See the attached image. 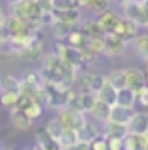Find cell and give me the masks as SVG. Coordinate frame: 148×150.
<instances>
[{
    "mask_svg": "<svg viewBox=\"0 0 148 150\" xmlns=\"http://www.w3.org/2000/svg\"><path fill=\"white\" fill-rule=\"evenodd\" d=\"M123 9L126 14V18L133 20L139 26L148 24V15H147V2L145 0H124Z\"/></svg>",
    "mask_w": 148,
    "mask_h": 150,
    "instance_id": "1",
    "label": "cell"
},
{
    "mask_svg": "<svg viewBox=\"0 0 148 150\" xmlns=\"http://www.w3.org/2000/svg\"><path fill=\"white\" fill-rule=\"evenodd\" d=\"M59 121L62 123L64 129H73V130H77L83 123L86 121L85 117H83V112H79L76 109H71V108H62V111L59 112Z\"/></svg>",
    "mask_w": 148,
    "mask_h": 150,
    "instance_id": "2",
    "label": "cell"
},
{
    "mask_svg": "<svg viewBox=\"0 0 148 150\" xmlns=\"http://www.w3.org/2000/svg\"><path fill=\"white\" fill-rule=\"evenodd\" d=\"M56 47H58V53L56 55L62 61H65L67 64L73 65L74 68H79L80 65H83L80 49L73 47V46H65V44H62V42H58Z\"/></svg>",
    "mask_w": 148,
    "mask_h": 150,
    "instance_id": "3",
    "label": "cell"
},
{
    "mask_svg": "<svg viewBox=\"0 0 148 150\" xmlns=\"http://www.w3.org/2000/svg\"><path fill=\"white\" fill-rule=\"evenodd\" d=\"M137 30H139V24L135 23L133 20H128V18H121L118 21V24L115 26V29H114V35H116L118 38H121L124 42L127 41H132L136 38V35H137Z\"/></svg>",
    "mask_w": 148,
    "mask_h": 150,
    "instance_id": "4",
    "label": "cell"
},
{
    "mask_svg": "<svg viewBox=\"0 0 148 150\" xmlns=\"http://www.w3.org/2000/svg\"><path fill=\"white\" fill-rule=\"evenodd\" d=\"M103 41H104L103 53L107 55V56H118V55L123 53L124 49H126V42L114 33L103 35Z\"/></svg>",
    "mask_w": 148,
    "mask_h": 150,
    "instance_id": "5",
    "label": "cell"
},
{
    "mask_svg": "<svg viewBox=\"0 0 148 150\" xmlns=\"http://www.w3.org/2000/svg\"><path fill=\"white\" fill-rule=\"evenodd\" d=\"M127 132L128 134H147L148 132V115L145 112L132 114L130 120L127 121Z\"/></svg>",
    "mask_w": 148,
    "mask_h": 150,
    "instance_id": "6",
    "label": "cell"
},
{
    "mask_svg": "<svg viewBox=\"0 0 148 150\" xmlns=\"http://www.w3.org/2000/svg\"><path fill=\"white\" fill-rule=\"evenodd\" d=\"M124 76H126V86L130 88V90L135 91V93H137L142 86L147 85L145 74L139 68H128V70H126Z\"/></svg>",
    "mask_w": 148,
    "mask_h": 150,
    "instance_id": "7",
    "label": "cell"
},
{
    "mask_svg": "<svg viewBox=\"0 0 148 150\" xmlns=\"http://www.w3.org/2000/svg\"><path fill=\"white\" fill-rule=\"evenodd\" d=\"M121 18L118 15H115L114 12H109V11H103L100 12V15L97 17V20H95V24L98 26V29L103 32V35L106 33H112L115 29V26L118 24Z\"/></svg>",
    "mask_w": 148,
    "mask_h": 150,
    "instance_id": "8",
    "label": "cell"
},
{
    "mask_svg": "<svg viewBox=\"0 0 148 150\" xmlns=\"http://www.w3.org/2000/svg\"><path fill=\"white\" fill-rule=\"evenodd\" d=\"M148 137L147 134H127L123 138V149L126 150H147Z\"/></svg>",
    "mask_w": 148,
    "mask_h": 150,
    "instance_id": "9",
    "label": "cell"
},
{
    "mask_svg": "<svg viewBox=\"0 0 148 150\" xmlns=\"http://www.w3.org/2000/svg\"><path fill=\"white\" fill-rule=\"evenodd\" d=\"M11 121H12V125H14L17 129H20V130H27V129H30L33 120H32L23 109L14 108V109L11 111Z\"/></svg>",
    "mask_w": 148,
    "mask_h": 150,
    "instance_id": "10",
    "label": "cell"
},
{
    "mask_svg": "<svg viewBox=\"0 0 148 150\" xmlns=\"http://www.w3.org/2000/svg\"><path fill=\"white\" fill-rule=\"evenodd\" d=\"M132 109L130 108H124V106H118V105H114L110 108V114L107 121H114V123H119V125H127V121L132 117Z\"/></svg>",
    "mask_w": 148,
    "mask_h": 150,
    "instance_id": "11",
    "label": "cell"
},
{
    "mask_svg": "<svg viewBox=\"0 0 148 150\" xmlns=\"http://www.w3.org/2000/svg\"><path fill=\"white\" fill-rule=\"evenodd\" d=\"M136 99H137L136 93L132 91L130 88L124 86V88H121V90H116V102H115V105L132 109L135 102H136Z\"/></svg>",
    "mask_w": 148,
    "mask_h": 150,
    "instance_id": "12",
    "label": "cell"
},
{
    "mask_svg": "<svg viewBox=\"0 0 148 150\" xmlns=\"http://www.w3.org/2000/svg\"><path fill=\"white\" fill-rule=\"evenodd\" d=\"M3 24L6 26V29H8V32H9L11 38L15 37V35L23 33V32L27 30L26 21H23L21 18H18V17H15V15H11V17H8V18H5Z\"/></svg>",
    "mask_w": 148,
    "mask_h": 150,
    "instance_id": "13",
    "label": "cell"
},
{
    "mask_svg": "<svg viewBox=\"0 0 148 150\" xmlns=\"http://www.w3.org/2000/svg\"><path fill=\"white\" fill-rule=\"evenodd\" d=\"M97 99H100V100L104 102V103H107L109 106H114L115 102H116V90L106 81V82L103 83V86L98 90Z\"/></svg>",
    "mask_w": 148,
    "mask_h": 150,
    "instance_id": "14",
    "label": "cell"
},
{
    "mask_svg": "<svg viewBox=\"0 0 148 150\" xmlns=\"http://www.w3.org/2000/svg\"><path fill=\"white\" fill-rule=\"evenodd\" d=\"M51 26V33H53V37L58 38L59 41H62L68 37V33L73 30V24H69L67 21H62V20H56L50 24Z\"/></svg>",
    "mask_w": 148,
    "mask_h": 150,
    "instance_id": "15",
    "label": "cell"
},
{
    "mask_svg": "<svg viewBox=\"0 0 148 150\" xmlns=\"http://www.w3.org/2000/svg\"><path fill=\"white\" fill-rule=\"evenodd\" d=\"M110 108H112V106H109L107 103L101 102L100 99H95V102H94V105H92V108L89 109V112H91L97 120H100V121H107L109 114H110Z\"/></svg>",
    "mask_w": 148,
    "mask_h": 150,
    "instance_id": "16",
    "label": "cell"
},
{
    "mask_svg": "<svg viewBox=\"0 0 148 150\" xmlns=\"http://www.w3.org/2000/svg\"><path fill=\"white\" fill-rule=\"evenodd\" d=\"M83 49L92 52L94 55L103 53V49H104L103 37H101V35H91V37H86L85 38V44H83Z\"/></svg>",
    "mask_w": 148,
    "mask_h": 150,
    "instance_id": "17",
    "label": "cell"
},
{
    "mask_svg": "<svg viewBox=\"0 0 148 150\" xmlns=\"http://www.w3.org/2000/svg\"><path fill=\"white\" fill-rule=\"evenodd\" d=\"M127 132V126L126 125H119V123H114V121H107L106 123V137L107 138H118L123 139Z\"/></svg>",
    "mask_w": 148,
    "mask_h": 150,
    "instance_id": "18",
    "label": "cell"
},
{
    "mask_svg": "<svg viewBox=\"0 0 148 150\" xmlns=\"http://www.w3.org/2000/svg\"><path fill=\"white\" fill-rule=\"evenodd\" d=\"M77 143V132L73 129H64L58 139V147L59 149H71Z\"/></svg>",
    "mask_w": 148,
    "mask_h": 150,
    "instance_id": "19",
    "label": "cell"
},
{
    "mask_svg": "<svg viewBox=\"0 0 148 150\" xmlns=\"http://www.w3.org/2000/svg\"><path fill=\"white\" fill-rule=\"evenodd\" d=\"M76 132H77V139L85 141V143H91V141L98 135V132L95 130V127L92 125H89L88 121H85Z\"/></svg>",
    "mask_w": 148,
    "mask_h": 150,
    "instance_id": "20",
    "label": "cell"
},
{
    "mask_svg": "<svg viewBox=\"0 0 148 150\" xmlns=\"http://www.w3.org/2000/svg\"><path fill=\"white\" fill-rule=\"evenodd\" d=\"M53 15L56 20H62V21H67L69 24H76L79 21L80 15H79V9L77 8H73V9H67V11H53Z\"/></svg>",
    "mask_w": 148,
    "mask_h": 150,
    "instance_id": "21",
    "label": "cell"
},
{
    "mask_svg": "<svg viewBox=\"0 0 148 150\" xmlns=\"http://www.w3.org/2000/svg\"><path fill=\"white\" fill-rule=\"evenodd\" d=\"M0 86L3 91H20V82L9 73L0 74Z\"/></svg>",
    "mask_w": 148,
    "mask_h": 150,
    "instance_id": "22",
    "label": "cell"
},
{
    "mask_svg": "<svg viewBox=\"0 0 148 150\" xmlns=\"http://www.w3.org/2000/svg\"><path fill=\"white\" fill-rule=\"evenodd\" d=\"M36 144L39 149H44V150L58 147V143L55 139H51V137L47 134V130H38L36 132Z\"/></svg>",
    "mask_w": 148,
    "mask_h": 150,
    "instance_id": "23",
    "label": "cell"
},
{
    "mask_svg": "<svg viewBox=\"0 0 148 150\" xmlns=\"http://www.w3.org/2000/svg\"><path fill=\"white\" fill-rule=\"evenodd\" d=\"M135 49H136V53L141 56L144 61L148 59V37L147 35H136Z\"/></svg>",
    "mask_w": 148,
    "mask_h": 150,
    "instance_id": "24",
    "label": "cell"
},
{
    "mask_svg": "<svg viewBox=\"0 0 148 150\" xmlns=\"http://www.w3.org/2000/svg\"><path fill=\"white\" fill-rule=\"evenodd\" d=\"M46 130H47V134L51 137V139H55L56 143H58V139H59L60 134L64 132V126H62V123L59 121V118H53V120L48 121V125H47Z\"/></svg>",
    "mask_w": 148,
    "mask_h": 150,
    "instance_id": "25",
    "label": "cell"
},
{
    "mask_svg": "<svg viewBox=\"0 0 148 150\" xmlns=\"http://www.w3.org/2000/svg\"><path fill=\"white\" fill-rule=\"evenodd\" d=\"M106 81L114 86L115 90H121V88L126 86V76H124V71H121V70L112 71L109 74V77H106Z\"/></svg>",
    "mask_w": 148,
    "mask_h": 150,
    "instance_id": "26",
    "label": "cell"
},
{
    "mask_svg": "<svg viewBox=\"0 0 148 150\" xmlns=\"http://www.w3.org/2000/svg\"><path fill=\"white\" fill-rule=\"evenodd\" d=\"M85 35L80 32V30H71L68 33V37L65 40H68L69 42V46H73V47H77V49H82L83 47V44H85Z\"/></svg>",
    "mask_w": 148,
    "mask_h": 150,
    "instance_id": "27",
    "label": "cell"
},
{
    "mask_svg": "<svg viewBox=\"0 0 148 150\" xmlns=\"http://www.w3.org/2000/svg\"><path fill=\"white\" fill-rule=\"evenodd\" d=\"M50 5L53 8V11H67L77 8L76 0H50Z\"/></svg>",
    "mask_w": 148,
    "mask_h": 150,
    "instance_id": "28",
    "label": "cell"
},
{
    "mask_svg": "<svg viewBox=\"0 0 148 150\" xmlns=\"http://www.w3.org/2000/svg\"><path fill=\"white\" fill-rule=\"evenodd\" d=\"M27 115L32 118V120H35V118H39L41 117V114H42V105L38 102V100H32V103L29 105L26 109H23Z\"/></svg>",
    "mask_w": 148,
    "mask_h": 150,
    "instance_id": "29",
    "label": "cell"
},
{
    "mask_svg": "<svg viewBox=\"0 0 148 150\" xmlns=\"http://www.w3.org/2000/svg\"><path fill=\"white\" fill-rule=\"evenodd\" d=\"M104 82H106V77H104V76H101V74H91V81H89L88 90L91 93H94V94H97Z\"/></svg>",
    "mask_w": 148,
    "mask_h": 150,
    "instance_id": "30",
    "label": "cell"
},
{
    "mask_svg": "<svg viewBox=\"0 0 148 150\" xmlns=\"http://www.w3.org/2000/svg\"><path fill=\"white\" fill-rule=\"evenodd\" d=\"M20 91H3V94L0 96V103L3 106H14L17 102V97H18Z\"/></svg>",
    "mask_w": 148,
    "mask_h": 150,
    "instance_id": "31",
    "label": "cell"
},
{
    "mask_svg": "<svg viewBox=\"0 0 148 150\" xmlns=\"http://www.w3.org/2000/svg\"><path fill=\"white\" fill-rule=\"evenodd\" d=\"M85 37H91V35H101L103 37V32L98 29V26L95 24V21H86L82 26V30H80Z\"/></svg>",
    "mask_w": 148,
    "mask_h": 150,
    "instance_id": "32",
    "label": "cell"
},
{
    "mask_svg": "<svg viewBox=\"0 0 148 150\" xmlns=\"http://www.w3.org/2000/svg\"><path fill=\"white\" fill-rule=\"evenodd\" d=\"M41 76L36 73V71H26V74H24V79L21 82H24V83H27V85H30V86H41Z\"/></svg>",
    "mask_w": 148,
    "mask_h": 150,
    "instance_id": "33",
    "label": "cell"
},
{
    "mask_svg": "<svg viewBox=\"0 0 148 150\" xmlns=\"http://www.w3.org/2000/svg\"><path fill=\"white\" fill-rule=\"evenodd\" d=\"M95 99H97V97H94L91 91H83L80 94V102H82V106H83L85 112H89V109L92 108Z\"/></svg>",
    "mask_w": 148,
    "mask_h": 150,
    "instance_id": "34",
    "label": "cell"
},
{
    "mask_svg": "<svg viewBox=\"0 0 148 150\" xmlns=\"http://www.w3.org/2000/svg\"><path fill=\"white\" fill-rule=\"evenodd\" d=\"M32 100H33V97H30L29 94H26V93H21V91H20L14 106L18 108V109H26V108H27L29 105L32 103Z\"/></svg>",
    "mask_w": 148,
    "mask_h": 150,
    "instance_id": "35",
    "label": "cell"
},
{
    "mask_svg": "<svg viewBox=\"0 0 148 150\" xmlns=\"http://www.w3.org/2000/svg\"><path fill=\"white\" fill-rule=\"evenodd\" d=\"M89 149H94V150H107L106 138L97 135V137H95V138L91 141V143H89Z\"/></svg>",
    "mask_w": 148,
    "mask_h": 150,
    "instance_id": "36",
    "label": "cell"
},
{
    "mask_svg": "<svg viewBox=\"0 0 148 150\" xmlns=\"http://www.w3.org/2000/svg\"><path fill=\"white\" fill-rule=\"evenodd\" d=\"M60 62V58L55 53H50L44 58V68H56Z\"/></svg>",
    "mask_w": 148,
    "mask_h": 150,
    "instance_id": "37",
    "label": "cell"
},
{
    "mask_svg": "<svg viewBox=\"0 0 148 150\" xmlns=\"http://www.w3.org/2000/svg\"><path fill=\"white\" fill-rule=\"evenodd\" d=\"M109 3H110V0H92V3H91L89 8H92L95 12L100 14V12H103V11L107 9Z\"/></svg>",
    "mask_w": 148,
    "mask_h": 150,
    "instance_id": "38",
    "label": "cell"
},
{
    "mask_svg": "<svg viewBox=\"0 0 148 150\" xmlns=\"http://www.w3.org/2000/svg\"><path fill=\"white\" fill-rule=\"evenodd\" d=\"M106 143H107V149H110V150H119V149H123V139L107 138Z\"/></svg>",
    "mask_w": 148,
    "mask_h": 150,
    "instance_id": "39",
    "label": "cell"
},
{
    "mask_svg": "<svg viewBox=\"0 0 148 150\" xmlns=\"http://www.w3.org/2000/svg\"><path fill=\"white\" fill-rule=\"evenodd\" d=\"M136 97H139V102H141L144 106H147L148 105V88H147V85L142 86L141 90L136 93Z\"/></svg>",
    "mask_w": 148,
    "mask_h": 150,
    "instance_id": "40",
    "label": "cell"
},
{
    "mask_svg": "<svg viewBox=\"0 0 148 150\" xmlns=\"http://www.w3.org/2000/svg\"><path fill=\"white\" fill-rule=\"evenodd\" d=\"M0 40H2L3 42H9V40H11V35H9V32H8L6 26L3 23L0 24Z\"/></svg>",
    "mask_w": 148,
    "mask_h": 150,
    "instance_id": "41",
    "label": "cell"
},
{
    "mask_svg": "<svg viewBox=\"0 0 148 150\" xmlns=\"http://www.w3.org/2000/svg\"><path fill=\"white\" fill-rule=\"evenodd\" d=\"M71 149H76V150H88L89 149V143H85V141H79V139H77V143Z\"/></svg>",
    "mask_w": 148,
    "mask_h": 150,
    "instance_id": "42",
    "label": "cell"
},
{
    "mask_svg": "<svg viewBox=\"0 0 148 150\" xmlns=\"http://www.w3.org/2000/svg\"><path fill=\"white\" fill-rule=\"evenodd\" d=\"M91 3H92V0H76V5L82 6V8H89Z\"/></svg>",
    "mask_w": 148,
    "mask_h": 150,
    "instance_id": "43",
    "label": "cell"
},
{
    "mask_svg": "<svg viewBox=\"0 0 148 150\" xmlns=\"http://www.w3.org/2000/svg\"><path fill=\"white\" fill-rule=\"evenodd\" d=\"M5 21V14H3V9L0 8V24H2Z\"/></svg>",
    "mask_w": 148,
    "mask_h": 150,
    "instance_id": "44",
    "label": "cell"
},
{
    "mask_svg": "<svg viewBox=\"0 0 148 150\" xmlns=\"http://www.w3.org/2000/svg\"><path fill=\"white\" fill-rule=\"evenodd\" d=\"M5 44H6V42H3L2 40H0V52H2V50H3V47H5Z\"/></svg>",
    "mask_w": 148,
    "mask_h": 150,
    "instance_id": "45",
    "label": "cell"
},
{
    "mask_svg": "<svg viewBox=\"0 0 148 150\" xmlns=\"http://www.w3.org/2000/svg\"><path fill=\"white\" fill-rule=\"evenodd\" d=\"M11 3H17V2H20V0H9Z\"/></svg>",
    "mask_w": 148,
    "mask_h": 150,
    "instance_id": "46",
    "label": "cell"
},
{
    "mask_svg": "<svg viewBox=\"0 0 148 150\" xmlns=\"http://www.w3.org/2000/svg\"><path fill=\"white\" fill-rule=\"evenodd\" d=\"M123 2H124V0H123Z\"/></svg>",
    "mask_w": 148,
    "mask_h": 150,
    "instance_id": "47",
    "label": "cell"
}]
</instances>
